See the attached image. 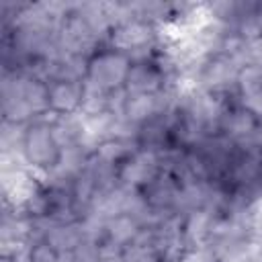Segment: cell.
<instances>
[{
	"label": "cell",
	"mask_w": 262,
	"mask_h": 262,
	"mask_svg": "<svg viewBox=\"0 0 262 262\" xmlns=\"http://www.w3.org/2000/svg\"><path fill=\"white\" fill-rule=\"evenodd\" d=\"M20 158H23V164L33 172H37L39 176L49 174L59 164L61 145L49 125L47 115L23 127Z\"/></svg>",
	"instance_id": "1"
},
{
	"label": "cell",
	"mask_w": 262,
	"mask_h": 262,
	"mask_svg": "<svg viewBox=\"0 0 262 262\" xmlns=\"http://www.w3.org/2000/svg\"><path fill=\"white\" fill-rule=\"evenodd\" d=\"M131 66H133V61L123 51H117L113 47L96 51L88 59L84 82L102 90V92H106V94H111L115 90L125 88Z\"/></svg>",
	"instance_id": "2"
},
{
	"label": "cell",
	"mask_w": 262,
	"mask_h": 262,
	"mask_svg": "<svg viewBox=\"0 0 262 262\" xmlns=\"http://www.w3.org/2000/svg\"><path fill=\"white\" fill-rule=\"evenodd\" d=\"M84 80L47 82V100L51 115H76L82 108Z\"/></svg>",
	"instance_id": "3"
}]
</instances>
